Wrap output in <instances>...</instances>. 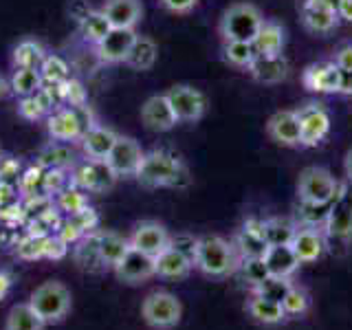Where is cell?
<instances>
[{"label": "cell", "mask_w": 352, "mask_h": 330, "mask_svg": "<svg viewBox=\"0 0 352 330\" xmlns=\"http://www.w3.org/2000/svg\"><path fill=\"white\" fill-rule=\"evenodd\" d=\"M135 179L148 190H157V187H176L179 190V187L190 183V174L176 154L168 150H152L143 154Z\"/></svg>", "instance_id": "obj_1"}, {"label": "cell", "mask_w": 352, "mask_h": 330, "mask_svg": "<svg viewBox=\"0 0 352 330\" xmlns=\"http://www.w3.org/2000/svg\"><path fill=\"white\" fill-rule=\"evenodd\" d=\"M194 267L212 280H223L240 269V256L234 242L223 236H201L196 247Z\"/></svg>", "instance_id": "obj_2"}, {"label": "cell", "mask_w": 352, "mask_h": 330, "mask_svg": "<svg viewBox=\"0 0 352 330\" xmlns=\"http://www.w3.org/2000/svg\"><path fill=\"white\" fill-rule=\"evenodd\" d=\"M264 22L262 11L253 3H234L229 5L218 22V33L223 42H253Z\"/></svg>", "instance_id": "obj_3"}, {"label": "cell", "mask_w": 352, "mask_h": 330, "mask_svg": "<svg viewBox=\"0 0 352 330\" xmlns=\"http://www.w3.org/2000/svg\"><path fill=\"white\" fill-rule=\"evenodd\" d=\"M31 308L36 311L44 324H60L69 317L73 308V295L69 291V286L58 282V280H47L42 282L36 291L29 297Z\"/></svg>", "instance_id": "obj_4"}, {"label": "cell", "mask_w": 352, "mask_h": 330, "mask_svg": "<svg viewBox=\"0 0 352 330\" xmlns=\"http://www.w3.org/2000/svg\"><path fill=\"white\" fill-rule=\"evenodd\" d=\"M141 319L152 330H174L183 319V304L170 291H154L143 297Z\"/></svg>", "instance_id": "obj_5"}, {"label": "cell", "mask_w": 352, "mask_h": 330, "mask_svg": "<svg viewBox=\"0 0 352 330\" xmlns=\"http://www.w3.org/2000/svg\"><path fill=\"white\" fill-rule=\"evenodd\" d=\"M339 192V181L322 165H308L297 179V196L302 203L330 205Z\"/></svg>", "instance_id": "obj_6"}, {"label": "cell", "mask_w": 352, "mask_h": 330, "mask_svg": "<svg viewBox=\"0 0 352 330\" xmlns=\"http://www.w3.org/2000/svg\"><path fill=\"white\" fill-rule=\"evenodd\" d=\"M91 126L95 124H91V113H88L86 106H60L51 110V115L47 117V132L53 141H80Z\"/></svg>", "instance_id": "obj_7"}, {"label": "cell", "mask_w": 352, "mask_h": 330, "mask_svg": "<svg viewBox=\"0 0 352 330\" xmlns=\"http://www.w3.org/2000/svg\"><path fill=\"white\" fill-rule=\"evenodd\" d=\"M165 95H168L174 113L179 117V124L181 121H185V124H194V121H201L207 113L205 93L192 84H176Z\"/></svg>", "instance_id": "obj_8"}, {"label": "cell", "mask_w": 352, "mask_h": 330, "mask_svg": "<svg viewBox=\"0 0 352 330\" xmlns=\"http://www.w3.org/2000/svg\"><path fill=\"white\" fill-rule=\"evenodd\" d=\"M302 128V146L315 148L330 135V115L324 104L308 102L295 110Z\"/></svg>", "instance_id": "obj_9"}, {"label": "cell", "mask_w": 352, "mask_h": 330, "mask_svg": "<svg viewBox=\"0 0 352 330\" xmlns=\"http://www.w3.org/2000/svg\"><path fill=\"white\" fill-rule=\"evenodd\" d=\"M113 273L119 282L135 286L141 282H148L150 278L157 275V262H154V258L148 256V253H143L135 247H128L124 258L115 264Z\"/></svg>", "instance_id": "obj_10"}, {"label": "cell", "mask_w": 352, "mask_h": 330, "mask_svg": "<svg viewBox=\"0 0 352 330\" xmlns=\"http://www.w3.org/2000/svg\"><path fill=\"white\" fill-rule=\"evenodd\" d=\"M143 152L139 141L132 137L119 135L113 150H110L106 163L110 165V170L117 174V179H128V176H135L139 165L143 161Z\"/></svg>", "instance_id": "obj_11"}, {"label": "cell", "mask_w": 352, "mask_h": 330, "mask_svg": "<svg viewBox=\"0 0 352 330\" xmlns=\"http://www.w3.org/2000/svg\"><path fill=\"white\" fill-rule=\"evenodd\" d=\"M170 236L172 234L165 229V225L157 223V220H141V223H137L135 229H132L128 242H130V247L157 258L161 251L170 247Z\"/></svg>", "instance_id": "obj_12"}, {"label": "cell", "mask_w": 352, "mask_h": 330, "mask_svg": "<svg viewBox=\"0 0 352 330\" xmlns=\"http://www.w3.org/2000/svg\"><path fill=\"white\" fill-rule=\"evenodd\" d=\"M137 33L135 29H119L113 27L106 36L95 44L97 58L104 64H126V58L132 49Z\"/></svg>", "instance_id": "obj_13"}, {"label": "cell", "mask_w": 352, "mask_h": 330, "mask_svg": "<svg viewBox=\"0 0 352 330\" xmlns=\"http://www.w3.org/2000/svg\"><path fill=\"white\" fill-rule=\"evenodd\" d=\"M267 135L273 143L282 148L302 146V128L295 110H278L267 121Z\"/></svg>", "instance_id": "obj_14"}, {"label": "cell", "mask_w": 352, "mask_h": 330, "mask_svg": "<svg viewBox=\"0 0 352 330\" xmlns=\"http://www.w3.org/2000/svg\"><path fill=\"white\" fill-rule=\"evenodd\" d=\"M141 121H143V126L152 132H168V130L176 128L179 117H176L168 95L163 93V95H152L143 102Z\"/></svg>", "instance_id": "obj_15"}, {"label": "cell", "mask_w": 352, "mask_h": 330, "mask_svg": "<svg viewBox=\"0 0 352 330\" xmlns=\"http://www.w3.org/2000/svg\"><path fill=\"white\" fill-rule=\"evenodd\" d=\"M291 247L295 251L297 260L302 264H311L317 262L319 258L324 256L326 251V236H324V229L322 227H306L300 225L293 236Z\"/></svg>", "instance_id": "obj_16"}, {"label": "cell", "mask_w": 352, "mask_h": 330, "mask_svg": "<svg viewBox=\"0 0 352 330\" xmlns=\"http://www.w3.org/2000/svg\"><path fill=\"white\" fill-rule=\"evenodd\" d=\"M75 183L88 192H108L115 187L117 174L110 170V165L106 161L86 159V163L75 172Z\"/></svg>", "instance_id": "obj_17"}, {"label": "cell", "mask_w": 352, "mask_h": 330, "mask_svg": "<svg viewBox=\"0 0 352 330\" xmlns=\"http://www.w3.org/2000/svg\"><path fill=\"white\" fill-rule=\"evenodd\" d=\"M247 71L258 84L273 86L289 77V62L284 55H256Z\"/></svg>", "instance_id": "obj_18"}, {"label": "cell", "mask_w": 352, "mask_h": 330, "mask_svg": "<svg viewBox=\"0 0 352 330\" xmlns=\"http://www.w3.org/2000/svg\"><path fill=\"white\" fill-rule=\"evenodd\" d=\"M300 18L306 31L311 33H330L339 25V14L335 9L322 5L319 0H304Z\"/></svg>", "instance_id": "obj_19"}, {"label": "cell", "mask_w": 352, "mask_h": 330, "mask_svg": "<svg viewBox=\"0 0 352 330\" xmlns=\"http://www.w3.org/2000/svg\"><path fill=\"white\" fill-rule=\"evenodd\" d=\"M262 258H264V264H267V271L271 278L291 280L295 271L302 267V262L297 260L291 245H269Z\"/></svg>", "instance_id": "obj_20"}, {"label": "cell", "mask_w": 352, "mask_h": 330, "mask_svg": "<svg viewBox=\"0 0 352 330\" xmlns=\"http://www.w3.org/2000/svg\"><path fill=\"white\" fill-rule=\"evenodd\" d=\"M99 9L106 14L110 25L119 29H135L143 18L141 0H104Z\"/></svg>", "instance_id": "obj_21"}, {"label": "cell", "mask_w": 352, "mask_h": 330, "mask_svg": "<svg viewBox=\"0 0 352 330\" xmlns=\"http://www.w3.org/2000/svg\"><path fill=\"white\" fill-rule=\"evenodd\" d=\"M302 82L308 91L313 93H337L339 86V69L330 62H315L311 66H306L302 73Z\"/></svg>", "instance_id": "obj_22"}, {"label": "cell", "mask_w": 352, "mask_h": 330, "mask_svg": "<svg viewBox=\"0 0 352 330\" xmlns=\"http://www.w3.org/2000/svg\"><path fill=\"white\" fill-rule=\"evenodd\" d=\"M117 132L108 126H91L84 137L80 139L82 143V152L86 154V159H93V161H106L110 150H113L115 141H117Z\"/></svg>", "instance_id": "obj_23"}, {"label": "cell", "mask_w": 352, "mask_h": 330, "mask_svg": "<svg viewBox=\"0 0 352 330\" xmlns=\"http://www.w3.org/2000/svg\"><path fill=\"white\" fill-rule=\"evenodd\" d=\"M245 311H247V315L253 319V322L262 324V326H280V324L286 322V319H289V315H286L282 304L264 300V297L253 295V293H251V297L245 304Z\"/></svg>", "instance_id": "obj_24"}, {"label": "cell", "mask_w": 352, "mask_h": 330, "mask_svg": "<svg viewBox=\"0 0 352 330\" xmlns=\"http://www.w3.org/2000/svg\"><path fill=\"white\" fill-rule=\"evenodd\" d=\"M154 262H157V275L163 280H185L194 269V262L174 247L161 251Z\"/></svg>", "instance_id": "obj_25"}, {"label": "cell", "mask_w": 352, "mask_h": 330, "mask_svg": "<svg viewBox=\"0 0 352 330\" xmlns=\"http://www.w3.org/2000/svg\"><path fill=\"white\" fill-rule=\"evenodd\" d=\"M234 242V247L238 251L240 260L245 258H262L264 251H267V240L262 236V223H245L236 238L231 240Z\"/></svg>", "instance_id": "obj_26"}, {"label": "cell", "mask_w": 352, "mask_h": 330, "mask_svg": "<svg viewBox=\"0 0 352 330\" xmlns=\"http://www.w3.org/2000/svg\"><path fill=\"white\" fill-rule=\"evenodd\" d=\"M286 44V31L280 22L264 18L258 36L253 38V49L258 55H282Z\"/></svg>", "instance_id": "obj_27"}, {"label": "cell", "mask_w": 352, "mask_h": 330, "mask_svg": "<svg viewBox=\"0 0 352 330\" xmlns=\"http://www.w3.org/2000/svg\"><path fill=\"white\" fill-rule=\"evenodd\" d=\"M130 242L117 231H99V242H97V251H99V262L106 269H115V264L124 258V253L128 251Z\"/></svg>", "instance_id": "obj_28"}, {"label": "cell", "mask_w": 352, "mask_h": 330, "mask_svg": "<svg viewBox=\"0 0 352 330\" xmlns=\"http://www.w3.org/2000/svg\"><path fill=\"white\" fill-rule=\"evenodd\" d=\"M159 58V47L150 36H137L126 58V66L135 71H150Z\"/></svg>", "instance_id": "obj_29"}, {"label": "cell", "mask_w": 352, "mask_h": 330, "mask_svg": "<svg viewBox=\"0 0 352 330\" xmlns=\"http://www.w3.org/2000/svg\"><path fill=\"white\" fill-rule=\"evenodd\" d=\"M44 319L33 311L29 302H22L9 308L5 330H44Z\"/></svg>", "instance_id": "obj_30"}, {"label": "cell", "mask_w": 352, "mask_h": 330, "mask_svg": "<svg viewBox=\"0 0 352 330\" xmlns=\"http://www.w3.org/2000/svg\"><path fill=\"white\" fill-rule=\"evenodd\" d=\"M297 227L300 225L291 218H267L262 220V236L267 245H291Z\"/></svg>", "instance_id": "obj_31"}, {"label": "cell", "mask_w": 352, "mask_h": 330, "mask_svg": "<svg viewBox=\"0 0 352 330\" xmlns=\"http://www.w3.org/2000/svg\"><path fill=\"white\" fill-rule=\"evenodd\" d=\"M44 58H47V51H44L40 42L22 40L16 44L11 62H14V69H40Z\"/></svg>", "instance_id": "obj_32"}, {"label": "cell", "mask_w": 352, "mask_h": 330, "mask_svg": "<svg viewBox=\"0 0 352 330\" xmlns=\"http://www.w3.org/2000/svg\"><path fill=\"white\" fill-rule=\"evenodd\" d=\"M9 86H11V93H16L18 97H29L40 91L44 86V80H42L40 69H14Z\"/></svg>", "instance_id": "obj_33"}, {"label": "cell", "mask_w": 352, "mask_h": 330, "mask_svg": "<svg viewBox=\"0 0 352 330\" xmlns=\"http://www.w3.org/2000/svg\"><path fill=\"white\" fill-rule=\"evenodd\" d=\"M110 29H113V25L108 22V18L102 9H91L86 14V18L80 20V31H82L84 40L93 42V44H97L99 40H102Z\"/></svg>", "instance_id": "obj_34"}, {"label": "cell", "mask_w": 352, "mask_h": 330, "mask_svg": "<svg viewBox=\"0 0 352 330\" xmlns=\"http://www.w3.org/2000/svg\"><path fill=\"white\" fill-rule=\"evenodd\" d=\"M256 49H253V42H238L231 40L223 44V60L236 69H249L251 62L256 60Z\"/></svg>", "instance_id": "obj_35"}, {"label": "cell", "mask_w": 352, "mask_h": 330, "mask_svg": "<svg viewBox=\"0 0 352 330\" xmlns=\"http://www.w3.org/2000/svg\"><path fill=\"white\" fill-rule=\"evenodd\" d=\"M75 161V152L71 148V143L64 141H53L51 146H47L40 152V163L49 170H60L64 165H71Z\"/></svg>", "instance_id": "obj_36"}, {"label": "cell", "mask_w": 352, "mask_h": 330, "mask_svg": "<svg viewBox=\"0 0 352 330\" xmlns=\"http://www.w3.org/2000/svg\"><path fill=\"white\" fill-rule=\"evenodd\" d=\"M291 289H293V282L291 280H286V278H271V275H269V278L264 280V282L253 286L251 293L264 297V300H271V302L282 304Z\"/></svg>", "instance_id": "obj_37"}, {"label": "cell", "mask_w": 352, "mask_h": 330, "mask_svg": "<svg viewBox=\"0 0 352 330\" xmlns=\"http://www.w3.org/2000/svg\"><path fill=\"white\" fill-rule=\"evenodd\" d=\"M40 73H42L44 84H64L71 80L69 66H66V62L58 58V55H47L40 66Z\"/></svg>", "instance_id": "obj_38"}, {"label": "cell", "mask_w": 352, "mask_h": 330, "mask_svg": "<svg viewBox=\"0 0 352 330\" xmlns=\"http://www.w3.org/2000/svg\"><path fill=\"white\" fill-rule=\"evenodd\" d=\"M97 242H99V231H88L82 236L80 247L75 249V260L82 264V267H91L93 262H99V251H97ZM102 264V262H99Z\"/></svg>", "instance_id": "obj_39"}, {"label": "cell", "mask_w": 352, "mask_h": 330, "mask_svg": "<svg viewBox=\"0 0 352 330\" xmlns=\"http://www.w3.org/2000/svg\"><path fill=\"white\" fill-rule=\"evenodd\" d=\"M328 209L330 205H315V203H302L297 209V218L300 223L297 225H306V227H324L326 218H328Z\"/></svg>", "instance_id": "obj_40"}, {"label": "cell", "mask_w": 352, "mask_h": 330, "mask_svg": "<svg viewBox=\"0 0 352 330\" xmlns=\"http://www.w3.org/2000/svg\"><path fill=\"white\" fill-rule=\"evenodd\" d=\"M282 306L289 317H302V315H306L308 306H311V297H308V293L302 289V286L293 284V289L289 291V295H286Z\"/></svg>", "instance_id": "obj_41"}, {"label": "cell", "mask_w": 352, "mask_h": 330, "mask_svg": "<svg viewBox=\"0 0 352 330\" xmlns=\"http://www.w3.org/2000/svg\"><path fill=\"white\" fill-rule=\"evenodd\" d=\"M240 271H242V275H245V280L251 284V289L269 278L264 258H245V260H240Z\"/></svg>", "instance_id": "obj_42"}, {"label": "cell", "mask_w": 352, "mask_h": 330, "mask_svg": "<svg viewBox=\"0 0 352 330\" xmlns=\"http://www.w3.org/2000/svg\"><path fill=\"white\" fill-rule=\"evenodd\" d=\"M49 110L44 108V104L40 102L38 93L36 95H29V97H20V104H18V115L22 119H29V121H36L40 117L47 115Z\"/></svg>", "instance_id": "obj_43"}, {"label": "cell", "mask_w": 352, "mask_h": 330, "mask_svg": "<svg viewBox=\"0 0 352 330\" xmlns=\"http://www.w3.org/2000/svg\"><path fill=\"white\" fill-rule=\"evenodd\" d=\"M170 247H174L176 251H181L183 256H187L192 262L196 258V247H198V238L187 234V231H181V234L170 236Z\"/></svg>", "instance_id": "obj_44"}, {"label": "cell", "mask_w": 352, "mask_h": 330, "mask_svg": "<svg viewBox=\"0 0 352 330\" xmlns=\"http://www.w3.org/2000/svg\"><path fill=\"white\" fill-rule=\"evenodd\" d=\"M64 102H69L73 108L77 106H86V93H84V86L77 82V80H71L64 82Z\"/></svg>", "instance_id": "obj_45"}, {"label": "cell", "mask_w": 352, "mask_h": 330, "mask_svg": "<svg viewBox=\"0 0 352 330\" xmlns=\"http://www.w3.org/2000/svg\"><path fill=\"white\" fill-rule=\"evenodd\" d=\"M159 3L165 11H170V14L185 16V14H190V11H194L201 0H159Z\"/></svg>", "instance_id": "obj_46"}, {"label": "cell", "mask_w": 352, "mask_h": 330, "mask_svg": "<svg viewBox=\"0 0 352 330\" xmlns=\"http://www.w3.org/2000/svg\"><path fill=\"white\" fill-rule=\"evenodd\" d=\"M333 64L339 71H352V42L341 44L333 55Z\"/></svg>", "instance_id": "obj_47"}, {"label": "cell", "mask_w": 352, "mask_h": 330, "mask_svg": "<svg viewBox=\"0 0 352 330\" xmlns=\"http://www.w3.org/2000/svg\"><path fill=\"white\" fill-rule=\"evenodd\" d=\"M62 205L69 214H77L84 209V198L80 192H64L62 194Z\"/></svg>", "instance_id": "obj_48"}, {"label": "cell", "mask_w": 352, "mask_h": 330, "mask_svg": "<svg viewBox=\"0 0 352 330\" xmlns=\"http://www.w3.org/2000/svg\"><path fill=\"white\" fill-rule=\"evenodd\" d=\"M339 95H352V71H339Z\"/></svg>", "instance_id": "obj_49"}, {"label": "cell", "mask_w": 352, "mask_h": 330, "mask_svg": "<svg viewBox=\"0 0 352 330\" xmlns=\"http://www.w3.org/2000/svg\"><path fill=\"white\" fill-rule=\"evenodd\" d=\"M91 11V5H86L84 0H73L71 3V16L80 22L82 18H86V14Z\"/></svg>", "instance_id": "obj_50"}, {"label": "cell", "mask_w": 352, "mask_h": 330, "mask_svg": "<svg viewBox=\"0 0 352 330\" xmlns=\"http://www.w3.org/2000/svg\"><path fill=\"white\" fill-rule=\"evenodd\" d=\"M337 14H339V20L352 22V0H341L337 7Z\"/></svg>", "instance_id": "obj_51"}, {"label": "cell", "mask_w": 352, "mask_h": 330, "mask_svg": "<svg viewBox=\"0 0 352 330\" xmlns=\"http://www.w3.org/2000/svg\"><path fill=\"white\" fill-rule=\"evenodd\" d=\"M9 286H11V278H9L7 273H3V271H0V300H3V297L7 295Z\"/></svg>", "instance_id": "obj_52"}, {"label": "cell", "mask_w": 352, "mask_h": 330, "mask_svg": "<svg viewBox=\"0 0 352 330\" xmlns=\"http://www.w3.org/2000/svg\"><path fill=\"white\" fill-rule=\"evenodd\" d=\"M344 172H346V181L352 183V148L346 152V159H344Z\"/></svg>", "instance_id": "obj_53"}, {"label": "cell", "mask_w": 352, "mask_h": 330, "mask_svg": "<svg viewBox=\"0 0 352 330\" xmlns=\"http://www.w3.org/2000/svg\"><path fill=\"white\" fill-rule=\"evenodd\" d=\"M9 93H11V86H9V82L5 80L3 75H0V99H3V97H7Z\"/></svg>", "instance_id": "obj_54"}, {"label": "cell", "mask_w": 352, "mask_h": 330, "mask_svg": "<svg viewBox=\"0 0 352 330\" xmlns=\"http://www.w3.org/2000/svg\"><path fill=\"white\" fill-rule=\"evenodd\" d=\"M322 5H326V7H330V9H335L337 11V7H339V3L341 0H319Z\"/></svg>", "instance_id": "obj_55"}, {"label": "cell", "mask_w": 352, "mask_h": 330, "mask_svg": "<svg viewBox=\"0 0 352 330\" xmlns=\"http://www.w3.org/2000/svg\"><path fill=\"white\" fill-rule=\"evenodd\" d=\"M0 161H3V154H0Z\"/></svg>", "instance_id": "obj_56"}]
</instances>
